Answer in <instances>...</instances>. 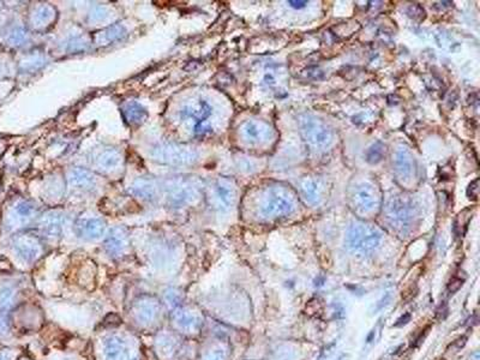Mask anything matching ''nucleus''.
Wrapping results in <instances>:
<instances>
[{
  "label": "nucleus",
  "instance_id": "1",
  "mask_svg": "<svg viewBox=\"0 0 480 360\" xmlns=\"http://www.w3.org/2000/svg\"><path fill=\"white\" fill-rule=\"evenodd\" d=\"M294 209V199L287 190L274 187L266 193L262 210L266 216H281L290 214Z\"/></svg>",
  "mask_w": 480,
  "mask_h": 360
},
{
  "label": "nucleus",
  "instance_id": "4",
  "mask_svg": "<svg viewBox=\"0 0 480 360\" xmlns=\"http://www.w3.org/2000/svg\"><path fill=\"white\" fill-rule=\"evenodd\" d=\"M160 161L167 162V164H189L193 161L194 154L187 148H181L178 146H167L161 147L158 149Z\"/></svg>",
  "mask_w": 480,
  "mask_h": 360
},
{
  "label": "nucleus",
  "instance_id": "10",
  "mask_svg": "<svg viewBox=\"0 0 480 360\" xmlns=\"http://www.w3.org/2000/svg\"><path fill=\"white\" fill-rule=\"evenodd\" d=\"M384 155L385 147L382 143L378 142L373 144L371 148L368 150V153H366V160H368L369 162H371V164H377V162L383 160Z\"/></svg>",
  "mask_w": 480,
  "mask_h": 360
},
{
  "label": "nucleus",
  "instance_id": "8",
  "mask_svg": "<svg viewBox=\"0 0 480 360\" xmlns=\"http://www.w3.org/2000/svg\"><path fill=\"white\" fill-rule=\"evenodd\" d=\"M125 117L130 123H141L143 120L144 115H146V111L141 107L140 105L137 103H132V105H128L125 107L124 109Z\"/></svg>",
  "mask_w": 480,
  "mask_h": 360
},
{
  "label": "nucleus",
  "instance_id": "2",
  "mask_svg": "<svg viewBox=\"0 0 480 360\" xmlns=\"http://www.w3.org/2000/svg\"><path fill=\"white\" fill-rule=\"evenodd\" d=\"M302 131L309 143L316 147L328 146L331 142V132L318 119L304 117L302 119Z\"/></svg>",
  "mask_w": 480,
  "mask_h": 360
},
{
  "label": "nucleus",
  "instance_id": "12",
  "mask_svg": "<svg viewBox=\"0 0 480 360\" xmlns=\"http://www.w3.org/2000/svg\"><path fill=\"white\" fill-rule=\"evenodd\" d=\"M463 282H465V280H463V278H461V277H453V278H451L450 282L448 283V291H449V293L450 294L456 293L457 291H459L460 288L463 286Z\"/></svg>",
  "mask_w": 480,
  "mask_h": 360
},
{
  "label": "nucleus",
  "instance_id": "13",
  "mask_svg": "<svg viewBox=\"0 0 480 360\" xmlns=\"http://www.w3.org/2000/svg\"><path fill=\"white\" fill-rule=\"evenodd\" d=\"M478 184H479V179H475L474 181H472V183L469 184L468 190H467V196H468V198L476 199V197H478V191H479Z\"/></svg>",
  "mask_w": 480,
  "mask_h": 360
},
{
  "label": "nucleus",
  "instance_id": "5",
  "mask_svg": "<svg viewBox=\"0 0 480 360\" xmlns=\"http://www.w3.org/2000/svg\"><path fill=\"white\" fill-rule=\"evenodd\" d=\"M353 201L357 208L364 211H370L378 204V195L373 186L369 184H362L354 190Z\"/></svg>",
  "mask_w": 480,
  "mask_h": 360
},
{
  "label": "nucleus",
  "instance_id": "3",
  "mask_svg": "<svg viewBox=\"0 0 480 360\" xmlns=\"http://www.w3.org/2000/svg\"><path fill=\"white\" fill-rule=\"evenodd\" d=\"M350 242L357 249H372L377 245L379 234L373 228L364 225L353 226L350 231Z\"/></svg>",
  "mask_w": 480,
  "mask_h": 360
},
{
  "label": "nucleus",
  "instance_id": "7",
  "mask_svg": "<svg viewBox=\"0 0 480 360\" xmlns=\"http://www.w3.org/2000/svg\"><path fill=\"white\" fill-rule=\"evenodd\" d=\"M243 132L247 138H251L252 140H259L268 136L269 127H266L265 125L263 124L253 123V121H247V123L244 125Z\"/></svg>",
  "mask_w": 480,
  "mask_h": 360
},
{
  "label": "nucleus",
  "instance_id": "9",
  "mask_svg": "<svg viewBox=\"0 0 480 360\" xmlns=\"http://www.w3.org/2000/svg\"><path fill=\"white\" fill-rule=\"evenodd\" d=\"M302 191L303 195L305 196V198L309 202L315 203L317 202V199L319 198V187L317 185L316 181L306 179L302 184Z\"/></svg>",
  "mask_w": 480,
  "mask_h": 360
},
{
  "label": "nucleus",
  "instance_id": "14",
  "mask_svg": "<svg viewBox=\"0 0 480 360\" xmlns=\"http://www.w3.org/2000/svg\"><path fill=\"white\" fill-rule=\"evenodd\" d=\"M288 4L294 9H302L307 4V2H288Z\"/></svg>",
  "mask_w": 480,
  "mask_h": 360
},
{
  "label": "nucleus",
  "instance_id": "6",
  "mask_svg": "<svg viewBox=\"0 0 480 360\" xmlns=\"http://www.w3.org/2000/svg\"><path fill=\"white\" fill-rule=\"evenodd\" d=\"M413 158L407 150H398L395 165H396V172L401 177V179H409L413 173Z\"/></svg>",
  "mask_w": 480,
  "mask_h": 360
},
{
  "label": "nucleus",
  "instance_id": "11",
  "mask_svg": "<svg viewBox=\"0 0 480 360\" xmlns=\"http://www.w3.org/2000/svg\"><path fill=\"white\" fill-rule=\"evenodd\" d=\"M216 191H218L220 201L224 203L225 205H230L232 203V199H233V191H232L231 187L220 184Z\"/></svg>",
  "mask_w": 480,
  "mask_h": 360
},
{
  "label": "nucleus",
  "instance_id": "15",
  "mask_svg": "<svg viewBox=\"0 0 480 360\" xmlns=\"http://www.w3.org/2000/svg\"><path fill=\"white\" fill-rule=\"evenodd\" d=\"M0 360H10V355L8 352H0Z\"/></svg>",
  "mask_w": 480,
  "mask_h": 360
}]
</instances>
